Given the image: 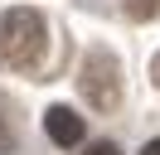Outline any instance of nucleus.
<instances>
[{
    "label": "nucleus",
    "mask_w": 160,
    "mask_h": 155,
    "mask_svg": "<svg viewBox=\"0 0 160 155\" xmlns=\"http://www.w3.org/2000/svg\"><path fill=\"white\" fill-rule=\"evenodd\" d=\"M78 92L97 112H117V102H121V63H117V53L88 48V58L78 68Z\"/></svg>",
    "instance_id": "obj_2"
},
{
    "label": "nucleus",
    "mask_w": 160,
    "mask_h": 155,
    "mask_svg": "<svg viewBox=\"0 0 160 155\" xmlns=\"http://www.w3.org/2000/svg\"><path fill=\"white\" fill-rule=\"evenodd\" d=\"M141 155H160V141H150V145H146V150H141Z\"/></svg>",
    "instance_id": "obj_7"
},
{
    "label": "nucleus",
    "mask_w": 160,
    "mask_h": 155,
    "mask_svg": "<svg viewBox=\"0 0 160 155\" xmlns=\"http://www.w3.org/2000/svg\"><path fill=\"white\" fill-rule=\"evenodd\" d=\"M88 155H121V150H117L112 141H92V145H88Z\"/></svg>",
    "instance_id": "obj_5"
},
{
    "label": "nucleus",
    "mask_w": 160,
    "mask_h": 155,
    "mask_svg": "<svg viewBox=\"0 0 160 155\" xmlns=\"http://www.w3.org/2000/svg\"><path fill=\"white\" fill-rule=\"evenodd\" d=\"M150 73H155V87H160V58H155V68H150Z\"/></svg>",
    "instance_id": "obj_8"
},
{
    "label": "nucleus",
    "mask_w": 160,
    "mask_h": 155,
    "mask_svg": "<svg viewBox=\"0 0 160 155\" xmlns=\"http://www.w3.org/2000/svg\"><path fill=\"white\" fill-rule=\"evenodd\" d=\"M126 19H155L160 15V0H121Z\"/></svg>",
    "instance_id": "obj_4"
},
{
    "label": "nucleus",
    "mask_w": 160,
    "mask_h": 155,
    "mask_svg": "<svg viewBox=\"0 0 160 155\" xmlns=\"http://www.w3.org/2000/svg\"><path fill=\"white\" fill-rule=\"evenodd\" d=\"M44 131L58 145H82V116L73 112V107H49V112H44Z\"/></svg>",
    "instance_id": "obj_3"
},
{
    "label": "nucleus",
    "mask_w": 160,
    "mask_h": 155,
    "mask_svg": "<svg viewBox=\"0 0 160 155\" xmlns=\"http://www.w3.org/2000/svg\"><path fill=\"white\" fill-rule=\"evenodd\" d=\"M44 48H49V29H44L39 10L20 5V10H5L0 15V68L29 73V68H39Z\"/></svg>",
    "instance_id": "obj_1"
},
{
    "label": "nucleus",
    "mask_w": 160,
    "mask_h": 155,
    "mask_svg": "<svg viewBox=\"0 0 160 155\" xmlns=\"http://www.w3.org/2000/svg\"><path fill=\"white\" fill-rule=\"evenodd\" d=\"M10 145H15V136L5 131V126H0V150H10Z\"/></svg>",
    "instance_id": "obj_6"
}]
</instances>
